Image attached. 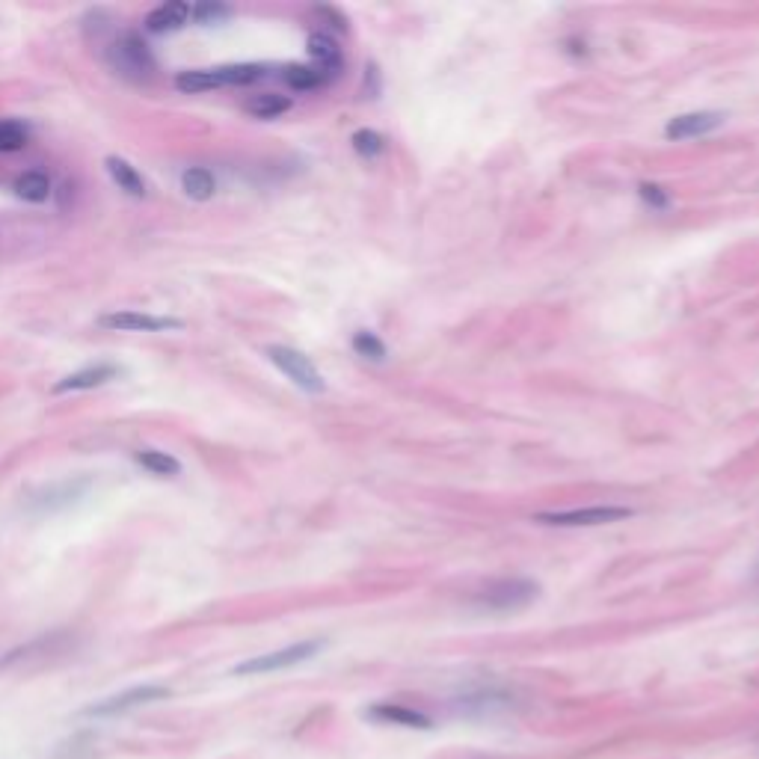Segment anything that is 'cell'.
Wrapping results in <instances>:
<instances>
[{
  "instance_id": "obj_19",
  "label": "cell",
  "mask_w": 759,
  "mask_h": 759,
  "mask_svg": "<svg viewBox=\"0 0 759 759\" xmlns=\"http://www.w3.org/2000/svg\"><path fill=\"white\" fill-rule=\"evenodd\" d=\"M282 81L291 86V89H297V92H312V89H321V86L330 84L315 66H297V63L282 69Z\"/></svg>"
},
{
  "instance_id": "obj_15",
  "label": "cell",
  "mask_w": 759,
  "mask_h": 759,
  "mask_svg": "<svg viewBox=\"0 0 759 759\" xmlns=\"http://www.w3.org/2000/svg\"><path fill=\"white\" fill-rule=\"evenodd\" d=\"M181 190L193 199V202H208L217 193V178L208 167H190L181 175Z\"/></svg>"
},
{
  "instance_id": "obj_22",
  "label": "cell",
  "mask_w": 759,
  "mask_h": 759,
  "mask_svg": "<svg viewBox=\"0 0 759 759\" xmlns=\"http://www.w3.org/2000/svg\"><path fill=\"white\" fill-rule=\"evenodd\" d=\"M350 143H353L356 155H362L365 161H374V158H380V155L386 152V140H383L377 131H371V128L356 131V134L350 137Z\"/></svg>"
},
{
  "instance_id": "obj_4",
  "label": "cell",
  "mask_w": 759,
  "mask_h": 759,
  "mask_svg": "<svg viewBox=\"0 0 759 759\" xmlns=\"http://www.w3.org/2000/svg\"><path fill=\"white\" fill-rule=\"evenodd\" d=\"M321 647H324V641H300V644H291V647H285V650H273V653H264V656L247 659V662H241L232 674L255 676V674L285 671V668H294V665H300V662L312 659Z\"/></svg>"
},
{
  "instance_id": "obj_20",
  "label": "cell",
  "mask_w": 759,
  "mask_h": 759,
  "mask_svg": "<svg viewBox=\"0 0 759 759\" xmlns=\"http://www.w3.org/2000/svg\"><path fill=\"white\" fill-rule=\"evenodd\" d=\"M30 143V128L21 119H0V155L21 152Z\"/></svg>"
},
{
  "instance_id": "obj_3",
  "label": "cell",
  "mask_w": 759,
  "mask_h": 759,
  "mask_svg": "<svg viewBox=\"0 0 759 759\" xmlns=\"http://www.w3.org/2000/svg\"><path fill=\"white\" fill-rule=\"evenodd\" d=\"M635 510L620 505H593V507H570V510H546L537 513L534 522L555 525V528H593V525H611L620 519H629Z\"/></svg>"
},
{
  "instance_id": "obj_5",
  "label": "cell",
  "mask_w": 759,
  "mask_h": 759,
  "mask_svg": "<svg viewBox=\"0 0 759 759\" xmlns=\"http://www.w3.org/2000/svg\"><path fill=\"white\" fill-rule=\"evenodd\" d=\"M537 593L540 588L531 579H502V582H493L478 596V605L490 608V611H516V608L528 605Z\"/></svg>"
},
{
  "instance_id": "obj_13",
  "label": "cell",
  "mask_w": 759,
  "mask_h": 759,
  "mask_svg": "<svg viewBox=\"0 0 759 759\" xmlns=\"http://www.w3.org/2000/svg\"><path fill=\"white\" fill-rule=\"evenodd\" d=\"M104 167H107L113 184H116L119 190H125V193L134 196V199H143V196H146V181H143L140 169L134 167L131 161H125V158H119V155H107V158H104Z\"/></svg>"
},
{
  "instance_id": "obj_6",
  "label": "cell",
  "mask_w": 759,
  "mask_h": 759,
  "mask_svg": "<svg viewBox=\"0 0 759 759\" xmlns=\"http://www.w3.org/2000/svg\"><path fill=\"white\" fill-rule=\"evenodd\" d=\"M169 697L167 685H134L122 694H113L107 700H98L86 709L84 715H92V718H107V715H122L128 709H137V706H146V703H155V700H164Z\"/></svg>"
},
{
  "instance_id": "obj_17",
  "label": "cell",
  "mask_w": 759,
  "mask_h": 759,
  "mask_svg": "<svg viewBox=\"0 0 759 759\" xmlns=\"http://www.w3.org/2000/svg\"><path fill=\"white\" fill-rule=\"evenodd\" d=\"M134 460H137L146 472H152V475H158V478H175V475H181V463H178L172 454L158 451V448H143V451L134 454Z\"/></svg>"
},
{
  "instance_id": "obj_23",
  "label": "cell",
  "mask_w": 759,
  "mask_h": 759,
  "mask_svg": "<svg viewBox=\"0 0 759 759\" xmlns=\"http://www.w3.org/2000/svg\"><path fill=\"white\" fill-rule=\"evenodd\" d=\"M353 350H356L362 359H371V362H386V356H389L386 344L374 336L371 330H359V333L353 336Z\"/></svg>"
},
{
  "instance_id": "obj_21",
  "label": "cell",
  "mask_w": 759,
  "mask_h": 759,
  "mask_svg": "<svg viewBox=\"0 0 759 759\" xmlns=\"http://www.w3.org/2000/svg\"><path fill=\"white\" fill-rule=\"evenodd\" d=\"M220 81L223 86H250L258 84L261 78H267V66L258 63H238V66H220Z\"/></svg>"
},
{
  "instance_id": "obj_9",
  "label": "cell",
  "mask_w": 759,
  "mask_h": 759,
  "mask_svg": "<svg viewBox=\"0 0 759 759\" xmlns=\"http://www.w3.org/2000/svg\"><path fill=\"white\" fill-rule=\"evenodd\" d=\"M306 51L312 57V66L333 84L341 75V69H344V54H341L336 39L327 36V33H312L309 42H306Z\"/></svg>"
},
{
  "instance_id": "obj_25",
  "label": "cell",
  "mask_w": 759,
  "mask_h": 759,
  "mask_svg": "<svg viewBox=\"0 0 759 759\" xmlns=\"http://www.w3.org/2000/svg\"><path fill=\"white\" fill-rule=\"evenodd\" d=\"M638 193H641V199H644V205H650L653 211H665L668 205H671V196L659 187V184H641L638 187Z\"/></svg>"
},
{
  "instance_id": "obj_24",
  "label": "cell",
  "mask_w": 759,
  "mask_h": 759,
  "mask_svg": "<svg viewBox=\"0 0 759 759\" xmlns=\"http://www.w3.org/2000/svg\"><path fill=\"white\" fill-rule=\"evenodd\" d=\"M229 15H232V9L223 6V3H196V6H190V18H193L196 24H202V27L220 24V21H226Z\"/></svg>"
},
{
  "instance_id": "obj_7",
  "label": "cell",
  "mask_w": 759,
  "mask_h": 759,
  "mask_svg": "<svg viewBox=\"0 0 759 759\" xmlns=\"http://www.w3.org/2000/svg\"><path fill=\"white\" fill-rule=\"evenodd\" d=\"M98 327L113 330V333H167V330H181V321L175 318H158L146 312H110L98 318Z\"/></svg>"
},
{
  "instance_id": "obj_16",
  "label": "cell",
  "mask_w": 759,
  "mask_h": 759,
  "mask_svg": "<svg viewBox=\"0 0 759 759\" xmlns=\"http://www.w3.org/2000/svg\"><path fill=\"white\" fill-rule=\"evenodd\" d=\"M175 89L184 92V95H199V92L223 89V81H220L217 69H190V72H181L175 78Z\"/></svg>"
},
{
  "instance_id": "obj_10",
  "label": "cell",
  "mask_w": 759,
  "mask_h": 759,
  "mask_svg": "<svg viewBox=\"0 0 759 759\" xmlns=\"http://www.w3.org/2000/svg\"><path fill=\"white\" fill-rule=\"evenodd\" d=\"M113 377H119V368L110 365V362H98V365H86L81 371L63 377L60 383H54V392L63 395V392H86V389H98L104 383H110Z\"/></svg>"
},
{
  "instance_id": "obj_2",
  "label": "cell",
  "mask_w": 759,
  "mask_h": 759,
  "mask_svg": "<svg viewBox=\"0 0 759 759\" xmlns=\"http://www.w3.org/2000/svg\"><path fill=\"white\" fill-rule=\"evenodd\" d=\"M267 359H270L294 386H300L303 392L321 395V392L327 389L324 374L315 368V362H312L306 353H300V350H294V347H288V344H270V347H267Z\"/></svg>"
},
{
  "instance_id": "obj_12",
  "label": "cell",
  "mask_w": 759,
  "mask_h": 759,
  "mask_svg": "<svg viewBox=\"0 0 759 759\" xmlns=\"http://www.w3.org/2000/svg\"><path fill=\"white\" fill-rule=\"evenodd\" d=\"M190 21V3L184 0H169V3H161L149 12L146 18V30L149 33H172V30H181L184 24Z\"/></svg>"
},
{
  "instance_id": "obj_8",
  "label": "cell",
  "mask_w": 759,
  "mask_h": 759,
  "mask_svg": "<svg viewBox=\"0 0 759 759\" xmlns=\"http://www.w3.org/2000/svg\"><path fill=\"white\" fill-rule=\"evenodd\" d=\"M724 125V113L718 110H697V113H682L674 116L665 125V137L668 140H694V137H706L715 128Z\"/></svg>"
},
{
  "instance_id": "obj_1",
  "label": "cell",
  "mask_w": 759,
  "mask_h": 759,
  "mask_svg": "<svg viewBox=\"0 0 759 759\" xmlns=\"http://www.w3.org/2000/svg\"><path fill=\"white\" fill-rule=\"evenodd\" d=\"M107 60H110L113 72H119L122 78H128L134 84H149L158 75V60H155L149 42L137 30H122L113 39Z\"/></svg>"
},
{
  "instance_id": "obj_14",
  "label": "cell",
  "mask_w": 759,
  "mask_h": 759,
  "mask_svg": "<svg viewBox=\"0 0 759 759\" xmlns=\"http://www.w3.org/2000/svg\"><path fill=\"white\" fill-rule=\"evenodd\" d=\"M51 178L45 175V172H39V169H27V172H21L18 178H15V184H12V190H15V196L18 199H24V202H33V205H42V202H48L51 199Z\"/></svg>"
},
{
  "instance_id": "obj_18",
  "label": "cell",
  "mask_w": 759,
  "mask_h": 759,
  "mask_svg": "<svg viewBox=\"0 0 759 759\" xmlns=\"http://www.w3.org/2000/svg\"><path fill=\"white\" fill-rule=\"evenodd\" d=\"M291 98L288 95H276V92H264V95H253L247 101V113L255 116V119H276L282 113L291 110Z\"/></svg>"
},
{
  "instance_id": "obj_11",
  "label": "cell",
  "mask_w": 759,
  "mask_h": 759,
  "mask_svg": "<svg viewBox=\"0 0 759 759\" xmlns=\"http://www.w3.org/2000/svg\"><path fill=\"white\" fill-rule=\"evenodd\" d=\"M368 715L380 724H398V727H413V730H430L433 727V721L424 712L401 706V703H377V706L368 709Z\"/></svg>"
}]
</instances>
